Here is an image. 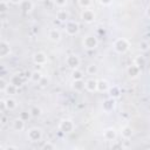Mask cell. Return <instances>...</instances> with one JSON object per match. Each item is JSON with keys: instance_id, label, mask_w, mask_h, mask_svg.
Here are the masks:
<instances>
[{"instance_id": "6da1fadb", "label": "cell", "mask_w": 150, "mask_h": 150, "mask_svg": "<svg viewBox=\"0 0 150 150\" xmlns=\"http://www.w3.org/2000/svg\"><path fill=\"white\" fill-rule=\"evenodd\" d=\"M114 49H115V52H117L120 54L125 53L129 49V41L127 39H124V38H120V39L115 40V42H114Z\"/></svg>"}, {"instance_id": "7a4b0ae2", "label": "cell", "mask_w": 150, "mask_h": 150, "mask_svg": "<svg viewBox=\"0 0 150 150\" xmlns=\"http://www.w3.org/2000/svg\"><path fill=\"white\" fill-rule=\"evenodd\" d=\"M82 45H83V47L86 49L91 50V49H95L97 47L98 41H97V39L94 35H86L84 39H83V41H82Z\"/></svg>"}, {"instance_id": "3957f363", "label": "cell", "mask_w": 150, "mask_h": 150, "mask_svg": "<svg viewBox=\"0 0 150 150\" xmlns=\"http://www.w3.org/2000/svg\"><path fill=\"white\" fill-rule=\"evenodd\" d=\"M27 137L30 142H38L42 138V130L39 128H30L27 131Z\"/></svg>"}, {"instance_id": "277c9868", "label": "cell", "mask_w": 150, "mask_h": 150, "mask_svg": "<svg viewBox=\"0 0 150 150\" xmlns=\"http://www.w3.org/2000/svg\"><path fill=\"white\" fill-rule=\"evenodd\" d=\"M59 129L64 134H69L74 130V123H73L71 120H68V118L62 120L59 124Z\"/></svg>"}, {"instance_id": "5b68a950", "label": "cell", "mask_w": 150, "mask_h": 150, "mask_svg": "<svg viewBox=\"0 0 150 150\" xmlns=\"http://www.w3.org/2000/svg\"><path fill=\"white\" fill-rule=\"evenodd\" d=\"M79 23L76 21H73V20H68L66 22V33L68 35H76L79 33Z\"/></svg>"}, {"instance_id": "8992f818", "label": "cell", "mask_w": 150, "mask_h": 150, "mask_svg": "<svg viewBox=\"0 0 150 150\" xmlns=\"http://www.w3.org/2000/svg\"><path fill=\"white\" fill-rule=\"evenodd\" d=\"M80 57L77 56V55H75V54H71V55H68L67 57H66V64L69 67V68H71V69H75V68H77L79 66H80Z\"/></svg>"}, {"instance_id": "52a82bcc", "label": "cell", "mask_w": 150, "mask_h": 150, "mask_svg": "<svg viewBox=\"0 0 150 150\" xmlns=\"http://www.w3.org/2000/svg\"><path fill=\"white\" fill-rule=\"evenodd\" d=\"M81 19L84 22H93L95 19V13L94 11H91L90 8H84L81 13Z\"/></svg>"}, {"instance_id": "ba28073f", "label": "cell", "mask_w": 150, "mask_h": 150, "mask_svg": "<svg viewBox=\"0 0 150 150\" xmlns=\"http://www.w3.org/2000/svg\"><path fill=\"white\" fill-rule=\"evenodd\" d=\"M33 61H34L35 64L42 66V64H45V63L47 62V56H46L45 53H42V52H38V53H35V54L33 55Z\"/></svg>"}, {"instance_id": "9c48e42d", "label": "cell", "mask_w": 150, "mask_h": 150, "mask_svg": "<svg viewBox=\"0 0 150 150\" xmlns=\"http://www.w3.org/2000/svg\"><path fill=\"white\" fill-rule=\"evenodd\" d=\"M103 137H104L105 141L114 142V141L116 139V137H117V134H116V131H115L114 128H108V129L104 130V132H103Z\"/></svg>"}, {"instance_id": "30bf717a", "label": "cell", "mask_w": 150, "mask_h": 150, "mask_svg": "<svg viewBox=\"0 0 150 150\" xmlns=\"http://www.w3.org/2000/svg\"><path fill=\"white\" fill-rule=\"evenodd\" d=\"M11 54V47H9V43L7 41H1L0 42V56L1 57H6Z\"/></svg>"}, {"instance_id": "8fae6325", "label": "cell", "mask_w": 150, "mask_h": 150, "mask_svg": "<svg viewBox=\"0 0 150 150\" xmlns=\"http://www.w3.org/2000/svg\"><path fill=\"white\" fill-rule=\"evenodd\" d=\"M97 80H94V79H89V80H87L86 81V83H84V88L88 90V91H90V93H93V91H97Z\"/></svg>"}, {"instance_id": "7c38bea8", "label": "cell", "mask_w": 150, "mask_h": 150, "mask_svg": "<svg viewBox=\"0 0 150 150\" xmlns=\"http://www.w3.org/2000/svg\"><path fill=\"white\" fill-rule=\"evenodd\" d=\"M48 38H49V40H52L53 42H57V41H60V39H61V33H60L56 28H52V29L48 30Z\"/></svg>"}, {"instance_id": "4fadbf2b", "label": "cell", "mask_w": 150, "mask_h": 150, "mask_svg": "<svg viewBox=\"0 0 150 150\" xmlns=\"http://www.w3.org/2000/svg\"><path fill=\"white\" fill-rule=\"evenodd\" d=\"M139 71H141V68H139L138 66H136V64H132V66H130V67L127 69V73H128V75H129L131 79L137 77V76L139 75Z\"/></svg>"}, {"instance_id": "5bb4252c", "label": "cell", "mask_w": 150, "mask_h": 150, "mask_svg": "<svg viewBox=\"0 0 150 150\" xmlns=\"http://www.w3.org/2000/svg\"><path fill=\"white\" fill-rule=\"evenodd\" d=\"M19 6H20V8H21L23 12H26V13L30 12V11L33 9V7H34V5H33V2H32L30 0H22Z\"/></svg>"}, {"instance_id": "9a60e30c", "label": "cell", "mask_w": 150, "mask_h": 150, "mask_svg": "<svg viewBox=\"0 0 150 150\" xmlns=\"http://www.w3.org/2000/svg\"><path fill=\"white\" fill-rule=\"evenodd\" d=\"M13 129H14L15 131H22V130L25 129V121H23L21 117L14 120V121H13Z\"/></svg>"}, {"instance_id": "2e32d148", "label": "cell", "mask_w": 150, "mask_h": 150, "mask_svg": "<svg viewBox=\"0 0 150 150\" xmlns=\"http://www.w3.org/2000/svg\"><path fill=\"white\" fill-rule=\"evenodd\" d=\"M114 107H115V98H112V97L105 100L104 103H103V109H104V111H107V112L111 111V110L114 109Z\"/></svg>"}, {"instance_id": "e0dca14e", "label": "cell", "mask_w": 150, "mask_h": 150, "mask_svg": "<svg viewBox=\"0 0 150 150\" xmlns=\"http://www.w3.org/2000/svg\"><path fill=\"white\" fill-rule=\"evenodd\" d=\"M30 80L33 81V82H35V83H40L41 82V80L43 79V75H42V73L40 71V70H34V71H32L30 73Z\"/></svg>"}, {"instance_id": "ac0fdd59", "label": "cell", "mask_w": 150, "mask_h": 150, "mask_svg": "<svg viewBox=\"0 0 150 150\" xmlns=\"http://www.w3.org/2000/svg\"><path fill=\"white\" fill-rule=\"evenodd\" d=\"M121 135H122V137L124 139H129L132 136V129H131V127H129V125L123 127L121 129Z\"/></svg>"}, {"instance_id": "d6986e66", "label": "cell", "mask_w": 150, "mask_h": 150, "mask_svg": "<svg viewBox=\"0 0 150 150\" xmlns=\"http://www.w3.org/2000/svg\"><path fill=\"white\" fill-rule=\"evenodd\" d=\"M12 84H14L15 87H21L22 86V83H23V81H22V79H21V75H19V74H15V75H13L12 77H11V81H9Z\"/></svg>"}, {"instance_id": "ffe728a7", "label": "cell", "mask_w": 150, "mask_h": 150, "mask_svg": "<svg viewBox=\"0 0 150 150\" xmlns=\"http://www.w3.org/2000/svg\"><path fill=\"white\" fill-rule=\"evenodd\" d=\"M109 88H110V86H109L108 81L100 80L97 82V91H107V90H109Z\"/></svg>"}, {"instance_id": "44dd1931", "label": "cell", "mask_w": 150, "mask_h": 150, "mask_svg": "<svg viewBox=\"0 0 150 150\" xmlns=\"http://www.w3.org/2000/svg\"><path fill=\"white\" fill-rule=\"evenodd\" d=\"M84 81H83V79L82 80H74V82H73V89L74 90H76V91H81V90H83L84 89Z\"/></svg>"}, {"instance_id": "7402d4cb", "label": "cell", "mask_w": 150, "mask_h": 150, "mask_svg": "<svg viewBox=\"0 0 150 150\" xmlns=\"http://www.w3.org/2000/svg\"><path fill=\"white\" fill-rule=\"evenodd\" d=\"M5 105H6L7 110H14L16 108V101L14 98H12V97L6 98L5 100Z\"/></svg>"}, {"instance_id": "603a6c76", "label": "cell", "mask_w": 150, "mask_h": 150, "mask_svg": "<svg viewBox=\"0 0 150 150\" xmlns=\"http://www.w3.org/2000/svg\"><path fill=\"white\" fill-rule=\"evenodd\" d=\"M56 19L60 20V21L67 22V21H68V13H67L64 9H59L57 13H56Z\"/></svg>"}, {"instance_id": "cb8c5ba5", "label": "cell", "mask_w": 150, "mask_h": 150, "mask_svg": "<svg viewBox=\"0 0 150 150\" xmlns=\"http://www.w3.org/2000/svg\"><path fill=\"white\" fill-rule=\"evenodd\" d=\"M109 93H110V97L117 98L120 96V94H121V90H120V88L117 86H112V87L109 88Z\"/></svg>"}, {"instance_id": "d4e9b609", "label": "cell", "mask_w": 150, "mask_h": 150, "mask_svg": "<svg viewBox=\"0 0 150 150\" xmlns=\"http://www.w3.org/2000/svg\"><path fill=\"white\" fill-rule=\"evenodd\" d=\"M16 91H18V87H15V86L12 84L11 82H8V86H7V88L5 89L4 93H6V94H8V95H13V94H15Z\"/></svg>"}, {"instance_id": "484cf974", "label": "cell", "mask_w": 150, "mask_h": 150, "mask_svg": "<svg viewBox=\"0 0 150 150\" xmlns=\"http://www.w3.org/2000/svg\"><path fill=\"white\" fill-rule=\"evenodd\" d=\"M145 63H146V61H145V57H144L143 55H138V56L135 59V64H136V66H138L139 68L144 67V66H145Z\"/></svg>"}, {"instance_id": "4316f807", "label": "cell", "mask_w": 150, "mask_h": 150, "mask_svg": "<svg viewBox=\"0 0 150 150\" xmlns=\"http://www.w3.org/2000/svg\"><path fill=\"white\" fill-rule=\"evenodd\" d=\"M29 112H30V116H33V117H39V116L42 114V110H41V108H39V107H33V108H30Z\"/></svg>"}, {"instance_id": "83f0119b", "label": "cell", "mask_w": 150, "mask_h": 150, "mask_svg": "<svg viewBox=\"0 0 150 150\" xmlns=\"http://www.w3.org/2000/svg\"><path fill=\"white\" fill-rule=\"evenodd\" d=\"M97 71H98V68H97V66L94 64V63H91V64H89V66L87 67V73H88L89 75H95Z\"/></svg>"}, {"instance_id": "f1b7e54d", "label": "cell", "mask_w": 150, "mask_h": 150, "mask_svg": "<svg viewBox=\"0 0 150 150\" xmlns=\"http://www.w3.org/2000/svg\"><path fill=\"white\" fill-rule=\"evenodd\" d=\"M71 76H73V79H74V80H82V79H83V74H82V71H81V70H79L77 68L73 69Z\"/></svg>"}, {"instance_id": "f546056e", "label": "cell", "mask_w": 150, "mask_h": 150, "mask_svg": "<svg viewBox=\"0 0 150 150\" xmlns=\"http://www.w3.org/2000/svg\"><path fill=\"white\" fill-rule=\"evenodd\" d=\"M77 2H79V6L82 7L83 9L84 8H89L90 5H91V0H77Z\"/></svg>"}, {"instance_id": "4dcf8cb0", "label": "cell", "mask_w": 150, "mask_h": 150, "mask_svg": "<svg viewBox=\"0 0 150 150\" xmlns=\"http://www.w3.org/2000/svg\"><path fill=\"white\" fill-rule=\"evenodd\" d=\"M149 48H150L149 42H146V41H142V42L139 43V49H141L142 52H146Z\"/></svg>"}, {"instance_id": "1f68e13d", "label": "cell", "mask_w": 150, "mask_h": 150, "mask_svg": "<svg viewBox=\"0 0 150 150\" xmlns=\"http://www.w3.org/2000/svg\"><path fill=\"white\" fill-rule=\"evenodd\" d=\"M7 86H8V83L5 81V79H4V77H1V79H0V91H2V93H4V91H5V89L7 88Z\"/></svg>"}, {"instance_id": "d6a6232c", "label": "cell", "mask_w": 150, "mask_h": 150, "mask_svg": "<svg viewBox=\"0 0 150 150\" xmlns=\"http://www.w3.org/2000/svg\"><path fill=\"white\" fill-rule=\"evenodd\" d=\"M54 4L57 6V7H64L67 5V0H54Z\"/></svg>"}, {"instance_id": "836d02e7", "label": "cell", "mask_w": 150, "mask_h": 150, "mask_svg": "<svg viewBox=\"0 0 150 150\" xmlns=\"http://www.w3.org/2000/svg\"><path fill=\"white\" fill-rule=\"evenodd\" d=\"M0 11H1L2 13H5V12L7 11V4H6L5 0H1V1H0Z\"/></svg>"}, {"instance_id": "e575fe53", "label": "cell", "mask_w": 150, "mask_h": 150, "mask_svg": "<svg viewBox=\"0 0 150 150\" xmlns=\"http://www.w3.org/2000/svg\"><path fill=\"white\" fill-rule=\"evenodd\" d=\"M29 116H30V112H26V111H23V112L20 114V117H21L23 121H26L27 118H29Z\"/></svg>"}, {"instance_id": "d590c367", "label": "cell", "mask_w": 150, "mask_h": 150, "mask_svg": "<svg viewBox=\"0 0 150 150\" xmlns=\"http://www.w3.org/2000/svg\"><path fill=\"white\" fill-rule=\"evenodd\" d=\"M42 149H55V145L48 142V143H45V144L42 145Z\"/></svg>"}, {"instance_id": "8d00e7d4", "label": "cell", "mask_w": 150, "mask_h": 150, "mask_svg": "<svg viewBox=\"0 0 150 150\" xmlns=\"http://www.w3.org/2000/svg\"><path fill=\"white\" fill-rule=\"evenodd\" d=\"M112 2V0H100V4L103 6H109Z\"/></svg>"}, {"instance_id": "74e56055", "label": "cell", "mask_w": 150, "mask_h": 150, "mask_svg": "<svg viewBox=\"0 0 150 150\" xmlns=\"http://www.w3.org/2000/svg\"><path fill=\"white\" fill-rule=\"evenodd\" d=\"M22 0H8V2H12V4H15V5H20Z\"/></svg>"}, {"instance_id": "f35d334b", "label": "cell", "mask_w": 150, "mask_h": 150, "mask_svg": "<svg viewBox=\"0 0 150 150\" xmlns=\"http://www.w3.org/2000/svg\"><path fill=\"white\" fill-rule=\"evenodd\" d=\"M145 13H146V16L150 19V5L148 6V8H146V12H145Z\"/></svg>"}]
</instances>
